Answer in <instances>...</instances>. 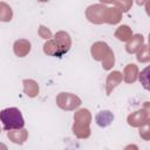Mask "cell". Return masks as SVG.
I'll return each instance as SVG.
<instances>
[{
    "label": "cell",
    "mask_w": 150,
    "mask_h": 150,
    "mask_svg": "<svg viewBox=\"0 0 150 150\" xmlns=\"http://www.w3.org/2000/svg\"><path fill=\"white\" fill-rule=\"evenodd\" d=\"M0 122L4 130H19L25 125V120L18 108H6L0 111Z\"/></svg>",
    "instance_id": "1"
}]
</instances>
